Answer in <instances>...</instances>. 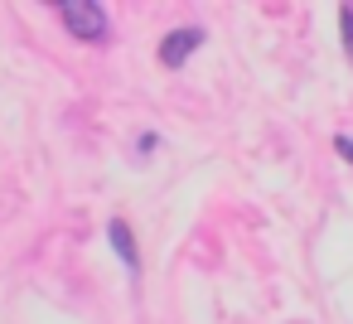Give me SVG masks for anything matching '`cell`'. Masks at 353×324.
Instances as JSON below:
<instances>
[{"mask_svg": "<svg viewBox=\"0 0 353 324\" xmlns=\"http://www.w3.org/2000/svg\"><path fill=\"white\" fill-rule=\"evenodd\" d=\"M334 150H339V155L353 165V141H348V136H339V141H334Z\"/></svg>", "mask_w": 353, "mask_h": 324, "instance_id": "5", "label": "cell"}, {"mask_svg": "<svg viewBox=\"0 0 353 324\" xmlns=\"http://www.w3.org/2000/svg\"><path fill=\"white\" fill-rule=\"evenodd\" d=\"M199 44H203V30H174V34H165L160 39V63L165 68H179Z\"/></svg>", "mask_w": 353, "mask_h": 324, "instance_id": "2", "label": "cell"}, {"mask_svg": "<svg viewBox=\"0 0 353 324\" xmlns=\"http://www.w3.org/2000/svg\"><path fill=\"white\" fill-rule=\"evenodd\" d=\"M107 237H112V247H117V256L131 266V271H141V256H136V237H131V227L121 223V218H112L107 223Z\"/></svg>", "mask_w": 353, "mask_h": 324, "instance_id": "3", "label": "cell"}, {"mask_svg": "<svg viewBox=\"0 0 353 324\" xmlns=\"http://www.w3.org/2000/svg\"><path fill=\"white\" fill-rule=\"evenodd\" d=\"M59 15H63L68 34L83 39V44H92V39L107 34V10L97 6V0H59Z\"/></svg>", "mask_w": 353, "mask_h": 324, "instance_id": "1", "label": "cell"}, {"mask_svg": "<svg viewBox=\"0 0 353 324\" xmlns=\"http://www.w3.org/2000/svg\"><path fill=\"white\" fill-rule=\"evenodd\" d=\"M339 25H343V49H348V59H353V6L339 10Z\"/></svg>", "mask_w": 353, "mask_h": 324, "instance_id": "4", "label": "cell"}]
</instances>
